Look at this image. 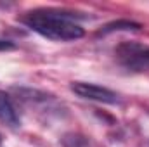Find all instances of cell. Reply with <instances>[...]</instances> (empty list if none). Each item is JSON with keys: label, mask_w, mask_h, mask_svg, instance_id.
Here are the masks:
<instances>
[{"label": "cell", "mask_w": 149, "mask_h": 147, "mask_svg": "<svg viewBox=\"0 0 149 147\" xmlns=\"http://www.w3.org/2000/svg\"><path fill=\"white\" fill-rule=\"evenodd\" d=\"M21 23L40 37L54 42H73L85 35V30L78 23L71 21L70 16L50 9L30 10L21 16Z\"/></svg>", "instance_id": "obj_1"}, {"label": "cell", "mask_w": 149, "mask_h": 147, "mask_svg": "<svg viewBox=\"0 0 149 147\" xmlns=\"http://www.w3.org/2000/svg\"><path fill=\"white\" fill-rule=\"evenodd\" d=\"M118 62L130 71H149V47L137 42H125L116 47Z\"/></svg>", "instance_id": "obj_2"}, {"label": "cell", "mask_w": 149, "mask_h": 147, "mask_svg": "<svg viewBox=\"0 0 149 147\" xmlns=\"http://www.w3.org/2000/svg\"><path fill=\"white\" fill-rule=\"evenodd\" d=\"M71 92L76 94L78 97L85 99V101H94V102H101V104H120L121 99L116 92H113L111 88L101 87L97 83H88V81H73L70 85Z\"/></svg>", "instance_id": "obj_3"}, {"label": "cell", "mask_w": 149, "mask_h": 147, "mask_svg": "<svg viewBox=\"0 0 149 147\" xmlns=\"http://www.w3.org/2000/svg\"><path fill=\"white\" fill-rule=\"evenodd\" d=\"M0 123H3L10 128L19 126V114L16 111L14 102L10 101V97L5 92H0Z\"/></svg>", "instance_id": "obj_4"}, {"label": "cell", "mask_w": 149, "mask_h": 147, "mask_svg": "<svg viewBox=\"0 0 149 147\" xmlns=\"http://www.w3.org/2000/svg\"><path fill=\"white\" fill-rule=\"evenodd\" d=\"M142 26L135 21H130V19H118V21H111L108 24H104L101 30H99V35H109L114 31H139Z\"/></svg>", "instance_id": "obj_5"}, {"label": "cell", "mask_w": 149, "mask_h": 147, "mask_svg": "<svg viewBox=\"0 0 149 147\" xmlns=\"http://www.w3.org/2000/svg\"><path fill=\"white\" fill-rule=\"evenodd\" d=\"M63 146L64 147H90V140L87 137H81V135H66L64 140H63Z\"/></svg>", "instance_id": "obj_6"}, {"label": "cell", "mask_w": 149, "mask_h": 147, "mask_svg": "<svg viewBox=\"0 0 149 147\" xmlns=\"http://www.w3.org/2000/svg\"><path fill=\"white\" fill-rule=\"evenodd\" d=\"M16 45L10 40H0V52H7V50H14Z\"/></svg>", "instance_id": "obj_7"}, {"label": "cell", "mask_w": 149, "mask_h": 147, "mask_svg": "<svg viewBox=\"0 0 149 147\" xmlns=\"http://www.w3.org/2000/svg\"><path fill=\"white\" fill-rule=\"evenodd\" d=\"M0 147H2V135H0Z\"/></svg>", "instance_id": "obj_8"}]
</instances>
